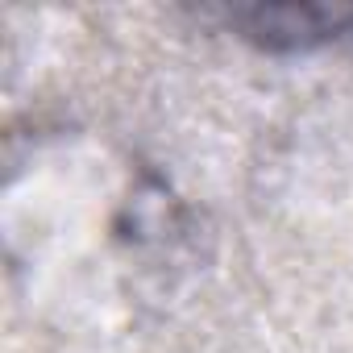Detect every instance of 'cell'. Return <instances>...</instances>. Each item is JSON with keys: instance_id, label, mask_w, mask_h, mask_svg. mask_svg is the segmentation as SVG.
<instances>
[{"instance_id": "cell-1", "label": "cell", "mask_w": 353, "mask_h": 353, "mask_svg": "<svg viewBox=\"0 0 353 353\" xmlns=\"http://www.w3.org/2000/svg\"><path fill=\"white\" fill-rule=\"evenodd\" d=\"M221 21L266 54H307L353 34L349 5H250L225 9Z\"/></svg>"}]
</instances>
